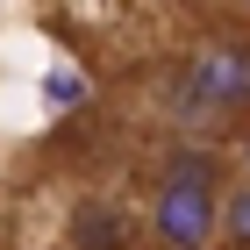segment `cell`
I'll return each mask as SVG.
<instances>
[{"mask_svg":"<svg viewBox=\"0 0 250 250\" xmlns=\"http://www.w3.org/2000/svg\"><path fill=\"white\" fill-rule=\"evenodd\" d=\"M222 243H229V250H250V172L229 179V200H222Z\"/></svg>","mask_w":250,"mask_h":250,"instance_id":"obj_3","label":"cell"},{"mask_svg":"<svg viewBox=\"0 0 250 250\" xmlns=\"http://www.w3.org/2000/svg\"><path fill=\"white\" fill-rule=\"evenodd\" d=\"M179 107H186L193 122L208 115H236V107H250V36H200L186 50V64H179Z\"/></svg>","mask_w":250,"mask_h":250,"instance_id":"obj_2","label":"cell"},{"mask_svg":"<svg viewBox=\"0 0 250 250\" xmlns=\"http://www.w3.org/2000/svg\"><path fill=\"white\" fill-rule=\"evenodd\" d=\"M236 165L208 143H172L150 179V236L165 250H214L222 243V200Z\"/></svg>","mask_w":250,"mask_h":250,"instance_id":"obj_1","label":"cell"}]
</instances>
